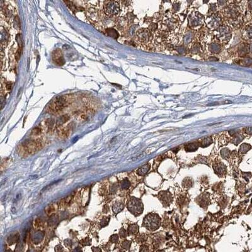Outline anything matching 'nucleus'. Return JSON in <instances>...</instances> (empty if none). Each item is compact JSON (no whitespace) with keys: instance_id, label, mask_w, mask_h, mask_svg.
Here are the masks:
<instances>
[{"instance_id":"nucleus-1","label":"nucleus","mask_w":252,"mask_h":252,"mask_svg":"<svg viewBox=\"0 0 252 252\" xmlns=\"http://www.w3.org/2000/svg\"><path fill=\"white\" fill-rule=\"evenodd\" d=\"M71 100L67 95L59 96L49 106V110L52 114H58L69 105Z\"/></svg>"},{"instance_id":"nucleus-2","label":"nucleus","mask_w":252,"mask_h":252,"mask_svg":"<svg viewBox=\"0 0 252 252\" xmlns=\"http://www.w3.org/2000/svg\"><path fill=\"white\" fill-rule=\"evenodd\" d=\"M119 3V2L115 1H103L102 11L107 18L113 17L119 14L121 11Z\"/></svg>"},{"instance_id":"nucleus-3","label":"nucleus","mask_w":252,"mask_h":252,"mask_svg":"<svg viewBox=\"0 0 252 252\" xmlns=\"http://www.w3.org/2000/svg\"><path fill=\"white\" fill-rule=\"evenodd\" d=\"M152 34L148 29H141L136 33V41L142 45H145L151 41Z\"/></svg>"},{"instance_id":"nucleus-4","label":"nucleus","mask_w":252,"mask_h":252,"mask_svg":"<svg viewBox=\"0 0 252 252\" xmlns=\"http://www.w3.org/2000/svg\"><path fill=\"white\" fill-rule=\"evenodd\" d=\"M146 222L145 224H147V227L148 226L149 229L156 230L159 227L160 219L156 215H150V217L149 218H146Z\"/></svg>"},{"instance_id":"nucleus-5","label":"nucleus","mask_w":252,"mask_h":252,"mask_svg":"<svg viewBox=\"0 0 252 252\" xmlns=\"http://www.w3.org/2000/svg\"><path fill=\"white\" fill-rule=\"evenodd\" d=\"M138 200L134 199L131 201L128 204L129 209L131 211L132 213H139L141 214L142 211V206L141 202H138Z\"/></svg>"},{"instance_id":"nucleus-6","label":"nucleus","mask_w":252,"mask_h":252,"mask_svg":"<svg viewBox=\"0 0 252 252\" xmlns=\"http://www.w3.org/2000/svg\"><path fill=\"white\" fill-rule=\"evenodd\" d=\"M52 59L56 64L58 66H62L64 64V59L63 54L60 49H56L52 53Z\"/></svg>"},{"instance_id":"nucleus-7","label":"nucleus","mask_w":252,"mask_h":252,"mask_svg":"<svg viewBox=\"0 0 252 252\" xmlns=\"http://www.w3.org/2000/svg\"><path fill=\"white\" fill-rule=\"evenodd\" d=\"M105 34L108 36H110V37H112L114 39H117L119 36L117 32L112 28H106Z\"/></svg>"},{"instance_id":"nucleus-8","label":"nucleus","mask_w":252,"mask_h":252,"mask_svg":"<svg viewBox=\"0 0 252 252\" xmlns=\"http://www.w3.org/2000/svg\"><path fill=\"white\" fill-rule=\"evenodd\" d=\"M245 36L246 39L252 41V25L248 26L245 30Z\"/></svg>"},{"instance_id":"nucleus-9","label":"nucleus","mask_w":252,"mask_h":252,"mask_svg":"<svg viewBox=\"0 0 252 252\" xmlns=\"http://www.w3.org/2000/svg\"><path fill=\"white\" fill-rule=\"evenodd\" d=\"M69 117L68 115H62L58 119L57 122H56V125H57V126H60L62 124H64L65 122H66L69 120Z\"/></svg>"},{"instance_id":"nucleus-10","label":"nucleus","mask_w":252,"mask_h":252,"mask_svg":"<svg viewBox=\"0 0 252 252\" xmlns=\"http://www.w3.org/2000/svg\"><path fill=\"white\" fill-rule=\"evenodd\" d=\"M149 170V166L146 165L143 167H141V168L139 169L138 170V173L141 175H144V174L146 173V172L148 171Z\"/></svg>"},{"instance_id":"nucleus-11","label":"nucleus","mask_w":252,"mask_h":252,"mask_svg":"<svg viewBox=\"0 0 252 252\" xmlns=\"http://www.w3.org/2000/svg\"><path fill=\"white\" fill-rule=\"evenodd\" d=\"M5 87H6V89L8 91H9L12 90V87H13V83L12 82H7L5 84Z\"/></svg>"},{"instance_id":"nucleus-12","label":"nucleus","mask_w":252,"mask_h":252,"mask_svg":"<svg viewBox=\"0 0 252 252\" xmlns=\"http://www.w3.org/2000/svg\"><path fill=\"white\" fill-rule=\"evenodd\" d=\"M148 248L146 246H144L141 248L140 252H148Z\"/></svg>"},{"instance_id":"nucleus-13","label":"nucleus","mask_w":252,"mask_h":252,"mask_svg":"<svg viewBox=\"0 0 252 252\" xmlns=\"http://www.w3.org/2000/svg\"><path fill=\"white\" fill-rule=\"evenodd\" d=\"M20 51L18 50V51L16 52V55H15V58H16V59L17 61L19 60V58H20Z\"/></svg>"},{"instance_id":"nucleus-14","label":"nucleus","mask_w":252,"mask_h":252,"mask_svg":"<svg viewBox=\"0 0 252 252\" xmlns=\"http://www.w3.org/2000/svg\"><path fill=\"white\" fill-rule=\"evenodd\" d=\"M40 132H41V129L39 128H35L34 129V130L33 131V133L34 134H38L40 133Z\"/></svg>"},{"instance_id":"nucleus-15","label":"nucleus","mask_w":252,"mask_h":252,"mask_svg":"<svg viewBox=\"0 0 252 252\" xmlns=\"http://www.w3.org/2000/svg\"><path fill=\"white\" fill-rule=\"evenodd\" d=\"M246 132L248 134H252V127H248L246 129Z\"/></svg>"},{"instance_id":"nucleus-16","label":"nucleus","mask_w":252,"mask_h":252,"mask_svg":"<svg viewBox=\"0 0 252 252\" xmlns=\"http://www.w3.org/2000/svg\"><path fill=\"white\" fill-rule=\"evenodd\" d=\"M249 8L250 10L252 12V1H250L249 3Z\"/></svg>"},{"instance_id":"nucleus-17","label":"nucleus","mask_w":252,"mask_h":252,"mask_svg":"<svg viewBox=\"0 0 252 252\" xmlns=\"http://www.w3.org/2000/svg\"><path fill=\"white\" fill-rule=\"evenodd\" d=\"M3 56H4V52H3V51L2 50V48H1V59H2L3 58Z\"/></svg>"},{"instance_id":"nucleus-18","label":"nucleus","mask_w":252,"mask_h":252,"mask_svg":"<svg viewBox=\"0 0 252 252\" xmlns=\"http://www.w3.org/2000/svg\"><path fill=\"white\" fill-rule=\"evenodd\" d=\"M157 252H165V251H163V250H160V251H157Z\"/></svg>"}]
</instances>
